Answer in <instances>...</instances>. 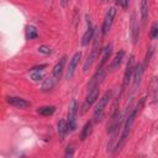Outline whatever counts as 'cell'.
<instances>
[{"label":"cell","instance_id":"obj_8","mask_svg":"<svg viewBox=\"0 0 158 158\" xmlns=\"http://www.w3.org/2000/svg\"><path fill=\"white\" fill-rule=\"evenodd\" d=\"M80 58H81V53H80V52H77V53L72 57V59L69 60V65H68L67 74H65V78H67L68 80H70V79L74 77V73H75V69H77V67H78V64H79Z\"/></svg>","mask_w":158,"mask_h":158},{"label":"cell","instance_id":"obj_15","mask_svg":"<svg viewBox=\"0 0 158 158\" xmlns=\"http://www.w3.org/2000/svg\"><path fill=\"white\" fill-rule=\"evenodd\" d=\"M123 56H125V52L123 51H118L117 53H116V56L114 57V59H112V62H111V64H110V67H109V70H115L118 65H120V63L122 62V59H123Z\"/></svg>","mask_w":158,"mask_h":158},{"label":"cell","instance_id":"obj_1","mask_svg":"<svg viewBox=\"0 0 158 158\" xmlns=\"http://www.w3.org/2000/svg\"><path fill=\"white\" fill-rule=\"evenodd\" d=\"M144 99H146V98H142V99L139 100V102L136 105V107L131 111V114L126 117L125 123H123V128H122V133H121V138H120V141H118L117 144H116V151H120V149L122 148V146L125 144V142L127 141L128 135H130V132H131V128H132V126H133L135 118H136L138 111L141 110V107H142L143 104H144Z\"/></svg>","mask_w":158,"mask_h":158},{"label":"cell","instance_id":"obj_17","mask_svg":"<svg viewBox=\"0 0 158 158\" xmlns=\"http://www.w3.org/2000/svg\"><path fill=\"white\" fill-rule=\"evenodd\" d=\"M91 131H93V121H88L84 125V127H83V130L80 132V139L81 141H85L91 135Z\"/></svg>","mask_w":158,"mask_h":158},{"label":"cell","instance_id":"obj_7","mask_svg":"<svg viewBox=\"0 0 158 158\" xmlns=\"http://www.w3.org/2000/svg\"><path fill=\"white\" fill-rule=\"evenodd\" d=\"M86 23H88V28L81 37V46H88L89 42L93 40L94 33H95V27L93 26V22H91V19L89 15H86Z\"/></svg>","mask_w":158,"mask_h":158},{"label":"cell","instance_id":"obj_6","mask_svg":"<svg viewBox=\"0 0 158 158\" xmlns=\"http://www.w3.org/2000/svg\"><path fill=\"white\" fill-rule=\"evenodd\" d=\"M99 47H100V38L96 37L95 41H94V44H93V48H91V53L88 56L84 65H83V70L84 72H88V69L91 67V64L94 63V60L96 59L98 57V52H99Z\"/></svg>","mask_w":158,"mask_h":158},{"label":"cell","instance_id":"obj_28","mask_svg":"<svg viewBox=\"0 0 158 158\" xmlns=\"http://www.w3.org/2000/svg\"><path fill=\"white\" fill-rule=\"evenodd\" d=\"M115 2H116V5H118L122 9H127V6H128V0H115Z\"/></svg>","mask_w":158,"mask_h":158},{"label":"cell","instance_id":"obj_12","mask_svg":"<svg viewBox=\"0 0 158 158\" xmlns=\"http://www.w3.org/2000/svg\"><path fill=\"white\" fill-rule=\"evenodd\" d=\"M142 74H143V65L141 63H138L136 67H135V70H133V84H132V91H136L139 83H141V79H142Z\"/></svg>","mask_w":158,"mask_h":158},{"label":"cell","instance_id":"obj_9","mask_svg":"<svg viewBox=\"0 0 158 158\" xmlns=\"http://www.w3.org/2000/svg\"><path fill=\"white\" fill-rule=\"evenodd\" d=\"M65 60H67V56H63L62 59L53 67V70H52V78L56 83L59 81L60 77H62V73H63V69H64V64H65Z\"/></svg>","mask_w":158,"mask_h":158},{"label":"cell","instance_id":"obj_25","mask_svg":"<svg viewBox=\"0 0 158 158\" xmlns=\"http://www.w3.org/2000/svg\"><path fill=\"white\" fill-rule=\"evenodd\" d=\"M151 37L153 40H158V21H156L151 27Z\"/></svg>","mask_w":158,"mask_h":158},{"label":"cell","instance_id":"obj_10","mask_svg":"<svg viewBox=\"0 0 158 158\" xmlns=\"http://www.w3.org/2000/svg\"><path fill=\"white\" fill-rule=\"evenodd\" d=\"M105 75H106L105 70H102V69H98L96 73H95V74L93 75V78L90 79L89 84H88V90L91 89V88H95V86H100V84H101L102 80L105 79Z\"/></svg>","mask_w":158,"mask_h":158},{"label":"cell","instance_id":"obj_18","mask_svg":"<svg viewBox=\"0 0 158 158\" xmlns=\"http://www.w3.org/2000/svg\"><path fill=\"white\" fill-rule=\"evenodd\" d=\"M148 17V0H141V20L144 23Z\"/></svg>","mask_w":158,"mask_h":158},{"label":"cell","instance_id":"obj_26","mask_svg":"<svg viewBox=\"0 0 158 158\" xmlns=\"http://www.w3.org/2000/svg\"><path fill=\"white\" fill-rule=\"evenodd\" d=\"M38 52L40 53H43V54H51L52 53V49H51V47H48L46 44H42V46L38 47Z\"/></svg>","mask_w":158,"mask_h":158},{"label":"cell","instance_id":"obj_19","mask_svg":"<svg viewBox=\"0 0 158 158\" xmlns=\"http://www.w3.org/2000/svg\"><path fill=\"white\" fill-rule=\"evenodd\" d=\"M54 111H56V106H53V105L42 106V107H38V110H37V112L40 115H42V116H51V115L54 114Z\"/></svg>","mask_w":158,"mask_h":158},{"label":"cell","instance_id":"obj_20","mask_svg":"<svg viewBox=\"0 0 158 158\" xmlns=\"http://www.w3.org/2000/svg\"><path fill=\"white\" fill-rule=\"evenodd\" d=\"M151 95H152V100L156 101L158 98V78H153L151 83Z\"/></svg>","mask_w":158,"mask_h":158},{"label":"cell","instance_id":"obj_22","mask_svg":"<svg viewBox=\"0 0 158 158\" xmlns=\"http://www.w3.org/2000/svg\"><path fill=\"white\" fill-rule=\"evenodd\" d=\"M37 36H38V31H37V28L35 26L30 25V26L26 27V38L27 40H33Z\"/></svg>","mask_w":158,"mask_h":158},{"label":"cell","instance_id":"obj_30","mask_svg":"<svg viewBox=\"0 0 158 158\" xmlns=\"http://www.w3.org/2000/svg\"><path fill=\"white\" fill-rule=\"evenodd\" d=\"M102 1H105V2H106V1H109V0H102Z\"/></svg>","mask_w":158,"mask_h":158},{"label":"cell","instance_id":"obj_24","mask_svg":"<svg viewBox=\"0 0 158 158\" xmlns=\"http://www.w3.org/2000/svg\"><path fill=\"white\" fill-rule=\"evenodd\" d=\"M131 27H132V40H133V43H136V42H137V40H138V27H137V25H136V20H135V14L132 15Z\"/></svg>","mask_w":158,"mask_h":158},{"label":"cell","instance_id":"obj_23","mask_svg":"<svg viewBox=\"0 0 158 158\" xmlns=\"http://www.w3.org/2000/svg\"><path fill=\"white\" fill-rule=\"evenodd\" d=\"M31 79L33 81H38L44 79V70L43 69H38V70H31Z\"/></svg>","mask_w":158,"mask_h":158},{"label":"cell","instance_id":"obj_2","mask_svg":"<svg viewBox=\"0 0 158 158\" xmlns=\"http://www.w3.org/2000/svg\"><path fill=\"white\" fill-rule=\"evenodd\" d=\"M111 95H112L111 91H106V93L101 96V99H99V102L96 104V106H95V109H94V115H93V122H94V123L100 122L101 118L104 117L105 107H106L107 102L110 101Z\"/></svg>","mask_w":158,"mask_h":158},{"label":"cell","instance_id":"obj_5","mask_svg":"<svg viewBox=\"0 0 158 158\" xmlns=\"http://www.w3.org/2000/svg\"><path fill=\"white\" fill-rule=\"evenodd\" d=\"M115 15H116V9H115V6H112L109 9V11L105 15V19H104V22L101 26V35L102 36H105L110 31L112 22H114V19H115Z\"/></svg>","mask_w":158,"mask_h":158},{"label":"cell","instance_id":"obj_13","mask_svg":"<svg viewBox=\"0 0 158 158\" xmlns=\"http://www.w3.org/2000/svg\"><path fill=\"white\" fill-rule=\"evenodd\" d=\"M111 53H112V44H111V43H109L107 46H105V47H104V49H102V52H101L100 63H99V65H98V69H102L104 64L109 60V58H110Z\"/></svg>","mask_w":158,"mask_h":158},{"label":"cell","instance_id":"obj_11","mask_svg":"<svg viewBox=\"0 0 158 158\" xmlns=\"http://www.w3.org/2000/svg\"><path fill=\"white\" fill-rule=\"evenodd\" d=\"M6 101L10 105H12L15 107H20V109H25V107L31 106V102L30 101H27V100H25L22 98H19V96H7L6 98Z\"/></svg>","mask_w":158,"mask_h":158},{"label":"cell","instance_id":"obj_29","mask_svg":"<svg viewBox=\"0 0 158 158\" xmlns=\"http://www.w3.org/2000/svg\"><path fill=\"white\" fill-rule=\"evenodd\" d=\"M69 1H72V0H60V5H62V6H67V4H68Z\"/></svg>","mask_w":158,"mask_h":158},{"label":"cell","instance_id":"obj_16","mask_svg":"<svg viewBox=\"0 0 158 158\" xmlns=\"http://www.w3.org/2000/svg\"><path fill=\"white\" fill-rule=\"evenodd\" d=\"M68 131H69L68 123H67L63 118H60V120L58 121V135H59V139H60V141L64 139V137H65V135H67Z\"/></svg>","mask_w":158,"mask_h":158},{"label":"cell","instance_id":"obj_27","mask_svg":"<svg viewBox=\"0 0 158 158\" xmlns=\"http://www.w3.org/2000/svg\"><path fill=\"white\" fill-rule=\"evenodd\" d=\"M74 154V146L73 144H68L65 148V157H72Z\"/></svg>","mask_w":158,"mask_h":158},{"label":"cell","instance_id":"obj_21","mask_svg":"<svg viewBox=\"0 0 158 158\" xmlns=\"http://www.w3.org/2000/svg\"><path fill=\"white\" fill-rule=\"evenodd\" d=\"M56 84H57V83L53 80L52 77L44 79V81H43V84H42V91H49V90H52Z\"/></svg>","mask_w":158,"mask_h":158},{"label":"cell","instance_id":"obj_14","mask_svg":"<svg viewBox=\"0 0 158 158\" xmlns=\"http://www.w3.org/2000/svg\"><path fill=\"white\" fill-rule=\"evenodd\" d=\"M99 98V86H95V88H91L88 90V95L85 98V102L88 105H91L96 101V99Z\"/></svg>","mask_w":158,"mask_h":158},{"label":"cell","instance_id":"obj_3","mask_svg":"<svg viewBox=\"0 0 158 158\" xmlns=\"http://www.w3.org/2000/svg\"><path fill=\"white\" fill-rule=\"evenodd\" d=\"M77 114H78V101L72 99L68 107V128L69 131H74L77 127Z\"/></svg>","mask_w":158,"mask_h":158},{"label":"cell","instance_id":"obj_4","mask_svg":"<svg viewBox=\"0 0 158 158\" xmlns=\"http://www.w3.org/2000/svg\"><path fill=\"white\" fill-rule=\"evenodd\" d=\"M133 70H135V57L131 54L128 58V62L126 64V69H125V74H123V79H122V89H121L122 91L128 85V83L133 75Z\"/></svg>","mask_w":158,"mask_h":158}]
</instances>
